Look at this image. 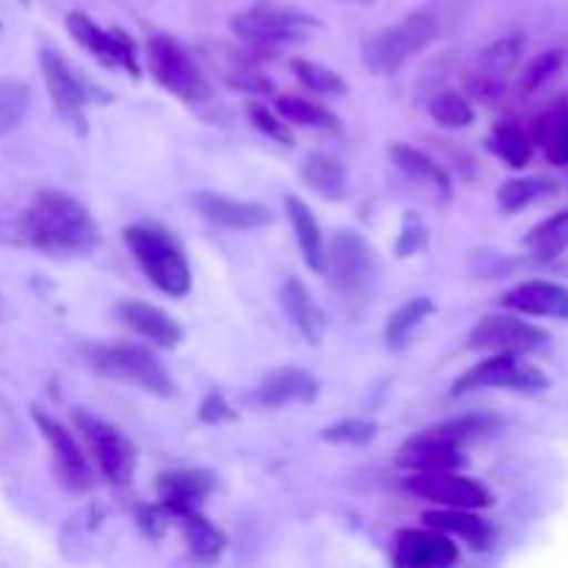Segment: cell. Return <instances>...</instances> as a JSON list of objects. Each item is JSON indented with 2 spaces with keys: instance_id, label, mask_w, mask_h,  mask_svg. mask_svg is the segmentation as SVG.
<instances>
[{
  "instance_id": "6da1fadb",
  "label": "cell",
  "mask_w": 568,
  "mask_h": 568,
  "mask_svg": "<svg viewBox=\"0 0 568 568\" xmlns=\"http://www.w3.org/2000/svg\"><path fill=\"white\" fill-rule=\"evenodd\" d=\"M22 236L42 253L87 255L100 244V227L72 194L39 189L22 214Z\"/></svg>"
},
{
  "instance_id": "7a4b0ae2",
  "label": "cell",
  "mask_w": 568,
  "mask_h": 568,
  "mask_svg": "<svg viewBox=\"0 0 568 568\" xmlns=\"http://www.w3.org/2000/svg\"><path fill=\"white\" fill-rule=\"evenodd\" d=\"M83 358L94 375L109 377L122 386H136L155 397H175V381L166 364L150 347L139 344H92L83 349Z\"/></svg>"
},
{
  "instance_id": "3957f363",
  "label": "cell",
  "mask_w": 568,
  "mask_h": 568,
  "mask_svg": "<svg viewBox=\"0 0 568 568\" xmlns=\"http://www.w3.org/2000/svg\"><path fill=\"white\" fill-rule=\"evenodd\" d=\"M438 31H442V26H438L433 11H410L394 26L369 33L361 44V59H364L366 70L375 72V75H394V72L403 70L410 55L430 48L438 39Z\"/></svg>"
},
{
  "instance_id": "277c9868",
  "label": "cell",
  "mask_w": 568,
  "mask_h": 568,
  "mask_svg": "<svg viewBox=\"0 0 568 568\" xmlns=\"http://www.w3.org/2000/svg\"><path fill=\"white\" fill-rule=\"evenodd\" d=\"M122 236H125V244L136 264L142 266L148 281L159 292L170 294V297H183V294L192 292V270H189L186 255L164 227L153 225V222L150 225H131L125 227Z\"/></svg>"
},
{
  "instance_id": "5b68a950",
  "label": "cell",
  "mask_w": 568,
  "mask_h": 568,
  "mask_svg": "<svg viewBox=\"0 0 568 568\" xmlns=\"http://www.w3.org/2000/svg\"><path fill=\"white\" fill-rule=\"evenodd\" d=\"M72 419H75L78 433L87 442L89 453H92L94 464H98L100 475L111 483V486H128L136 475L139 455L136 447H133L131 438L114 427L111 422L98 419L89 410L75 408L72 410Z\"/></svg>"
},
{
  "instance_id": "8992f818",
  "label": "cell",
  "mask_w": 568,
  "mask_h": 568,
  "mask_svg": "<svg viewBox=\"0 0 568 568\" xmlns=\"http://www.w3.org/2000/svg\"><path fill=\"white\" fill-rule=\"evenodd\" d=\"M148 67L150 75L172 92L175 98H181L183 103L194 105L203 103L209 98V81L200 72V67L194 64L192 55L175 42V39L164 37V33H155L148 39Z\"/></svg>"
},
{
  "instance_id": "52a82bcc",
  "label": "cell",
  "mask_w": 568,
  "mask_h": 568,
  "mask_svg": "<svg viewBox=\"0 0 568 568\" xmlns=\"http://www.w3.org/2000/svg\"><path fill=\"white\" fill-rule=\"evenodd\" d=\"M325 270H331L333 281L347 297H358L369 292L381 264L366 236L358 231H336L331 244H325Z\"/></svg>"
},
{
  "instance_id": "ba28073f",
  "label": "cell",
  "mask_w": 568,
  "mask_h": 568,
  "mask_svg": "<svg viewBox=\"0 0 568 568\" xmlns=\"http://www.w3.org/2000/svg\"><path fill=\"white\" fill-rule=\"evenodd\" d=\"M549 386L547 375L538 366L527 364L525 355L491 353L453 383V397L477 392V388H510L521 394H538Z\"/></svg>"
},
{
  "instance_id": "9c48e42d",
  "label": "cell",
  "mask_w": 568,
  "mask_h": 568,
  "mask_svg": "<svg viewBox=\"0 0 568 568\" xmlns=\"http://www.w3.org/2000/svg\"><path fill=\"white\" fill-rule=\"evenodd\" d=\"M231 28L236 37L247 39V42L277 44L305 39L311 31L320 28V22L297 9H286V6L277 3H258L233 17Z\"/></svg>"
},
{
  "instance_id": "30bf717a",
  "label": "cell",
  "mask_w": 568,
  "mask_h": 568,
  "mask_svg": "<svg viewBox=\"0 0 568 568\" xmlns=\"http://www.w3.org/2000/svg\"><path fill=\"white\" fill-rule=\"evenodd\" d=\"M405 488L427 503L442 505V508L480 510L494 505V494L483 483L458 475V471H414L405 480Z\"/></svg>"
},
{
  "instance_id": "8fae6325",
  "label": "cell",
  "mask_w": 568,
  "mask_h": 568,
  "mask_svg": "<svg viewBox=\"0 0 568 568\" xmlns=\"http://www.w3.org/2000/svg\"><path fill=\"white\" fill-rule=\"evenodd\" d=\"M471 349L483 353H508V355H530L549 347V333L536 325H527L519 316L491 314L483 316L469 336Z\"/></svg>"
},
{
  "instance_id": "7c38bea8",
  "label": "cell",
  "mask_w": 568,
  "mask_h": 568,
  "mask_svg": "<svg viewBox=\"0 0 568 568\" xmlns=\"http://www.w3.org/2000/svg\"><path fill=\"white\" fill-rule=\"evenodd\" d=\"M67 31H70V37L75 39L83 50H89L100 64L120 67V70L131 72L133 78L142 75V67H139L133 42L122 31H103V28H100L92 17L83 14V11H70V14H67Z\"/></svg>"
},
{
  "instance_id": "4fadbf2b",
  "label": "cell",
  "mask_w": 568,
  "mask_h": 568,
  "mask_svg": "<svg viewBox=\"0 0 568 568\" xmlns=\"http://www.w3.org/2000/svg\"><path fill=\"white\" fill-rule=\"evenodd\" d=\"M31 416L33 422H37L39 433L44 436V442H48L50 453H53L61 483H64L72 494H87L89 488H92V471H89L87 455H83L81 444H78L75 436H72L59 419H53L48 410L33 405Z\"/></svg>"
},
{
  "instance_id": "5bb4252c",
  "label": "cell",
  "mask_w": 568,
  "mask_h": 568,
  "mask_svg": "<svg viewBox=\"0 0 568 568\" xmlns=\"http://www.w3.org/2000/svg\"><path fill=\"white\" fill-rule=\"evenodd\" d=\"M460 560V549L444 532L399 530L394 538V564L399 568H449Z\"/></svg>"
},
{
  "instance_id": "9a60e30c",
  "label": "cell",
  "mask_w": 568,
  "mask_h": 568,
  "mask_svg": "<svg viewBox=\"0 0 568 568\" xmlns=\"http://www.w3.org/2000/svg\"><path fill=\"white\" fill-rule=\"evenodd\" d=\"M521 50H525V39L521 37H503L499 42L488 44L480 55H477V67L466 75V87L475 98L497 100L505 87V75L516 67Z\"/></svg>"
},
{
  "instance_id": "2e32d148",
  "label": "cell",
  "mask_w": 568,
  "mask_h": 568,
  "mask_svg": "<svg viewBox=\"0 0 568 568\" xmlns=\"http://www.w3.org/2000/svg\"><path fill=\"white\" fill-rule=\"evenodd\" d=\"M192 203L205 220L214 222V225L231 227V231H258V227L272 225V220H275L270 205L222 197L216 192H197Z\"/></svg>"
},
{
  "instance_id": "e0dca14e",
  "label": "cell",
  "mask_w": 568,
  "mask_h": 568,
  "mask_svg": "<svg viewBox=\"0 0 568 568\" xmlns=\"http://www.w3.org/2000/svg\"><path fill=\"white\" fill-rule=\"evenodd\" d=\"M320 397V381L300 366H283L270 372L255 386L253 399L264 408H283V405H308Z\"/></svg>"
},
{
  "instance_id": "ac0fdd59",
  "label": "cell",
  "mask_w": 568,
  "mask_h": 568,
  "mask_svg": "<svg viewBox=\"0 0 568 568\" xmlns=\"http://www.w3.org/2000/svg\"><path fill=\"white\" fill-rule=\"evenodd\" d=\"M216 486L214 471L209 469H175L159 475L161 508L170 514V519L194 510Z\"/></svg>"
},
{
  "instance_id": "d6986e66",
  "label": "cell",
  "mask_w": 568,
  "mask_h": 568,
  "mask_svg": "<svg viewBox=\"0 0 568 568\" xmlns=\"http://www.w3.org/2000/svg\"><path fill=\"white\" fill-rule=\"evenodd\" d=\"M114 314L122 325H128L133 333L148 338L155 347L175 349L183 342L181 325L166 311L155 308V305L144 303V300H122L114 308Z\"/></svg>"
},
{
  "instance_id": "ffe728a7",
  "label": "cell",
  "mask_w": 568,
  "mask_h": 568,
  "mask_svg": "<svg viewBox=\"0 0 568 568\" xmlns=\"http://www.w3.org/2000/svg\"><path fill=\"white\" fill-rule=\"evenodd\" d=\"M505 308L525 316H549L568 320V286L549 281H527L505 292Z\"/></svg>"
},
{
  "instance_id": "44dd1931",
  "label": "cell",
  "mask_w": 568,
  "mask_h": 568,
  "mask_svg": "<svg viewBox=\"0 0 568 568\" xmlns=\"http://www.w3.org/2000/svg\"><path fill=\"white\" fill-rule=\"evenodd\" d=\"M42 72L48 92L53 98L55 109L67 116V120H83V105H87V89H83L81 78L75 75L70 64L61 59L55 50H42Z\"/></svg>"
},
{
  "instance_id": "7402d4cb",
  "label": "cell",
  "mask_w": 568,
  "mask_h": 568,
  "mask_svg": "<svg viewBox=\"0 0 568 568\" xmlns=\"http://www.w3.org/2000/svg\"><path fill=\"white\" fill-rule=\"evenodd\" d=\"M397 464L410 471H458L466 466L464 447L427 436L425 430L410 436L397 455Z\"/></svg>"
},
{
  "instance_id": "603a6c76",
  "label": "cell",
  "mask_w": 568,
  "mask_h": 568,
  "mask_svg": "<svg viewBox=\"0 0 568 568\" xmlns=\"http://www.w3.org/2000/svg\"><path fill=\"white\" fill-rule=\"evenodd\" d=\"M281 305L286 311V316L292 320V325L297 327L300 336L311 344V347H320L322 338H325V314L320 311V305L314 303V294L308 292L300 277H286L281 286Z\"/></svg>"
},
{
  "instance_id": "cb8c5ba5",
  "label": "cell",
  "mask_w": 568,
  "mask_h": 568,
  "mask_svg": "<svg viewBox=\"0 0 568 568\" xmlns=\"http://www.w3.org/2000/svg\"><path fill=\"white\" fill-rule=\"evenodd\" d=\"M427 527L444 532V536L460 538L475 549H488L494 541V527L469 508H438L422 516Z\"/></svg>"
},
{
  "instance_id": "d4e9b609",
  "label": "cell",
  "mask_w": 568,
  "mask_h": 568,
  "mask_svg": "<svg viewBox=\"0 0 568 568\" xmlns=\"http://www.w3.org/2000/svg\"><path fill=\"white\" fill-rule=\"evenodd\" d=\"M283 205H286V216L288 222H292L294 239H297V247L300 253H303L305 264H308L316 275H325V233H322L314 211H311L303 200L294 197V194H288V197L283 200Z\"/></svg>"
},
{
  "instance_id": "484cf974",
  "label": "cell",
  "mask_w": 568,
  "mask_h": 568,
  "mask_svg": "<svg viewBox=\"0 0 568 568\" xmlns=\"http://www.w3.org/2000/svg\"><path fill=\"white\" fill-rule=\"evenodd\" d=\"M388 155H392V161L397 164V170L403 172L405 178H410L414 183L436 189L442 197H449V194H453V183H449L447 172H444L425 150L405 142H392L388 144Z\"/></svg>"
},
{
  "instance_id": "4316f807",
  "label": "cell",
  "mask_w": 568,
  "mask_h": 568,
  "mask_svg": "<svg viewBox=\"0 0 568 568\" xmlns=\"http://www.w3.org/2000/svg\"><path fill=\"white\" fill-rule=\"evenodd\" d=\"M300 181H303L311 192L320 194V197L325 200H333V203L347 197V170H344L336 159H331V155H305L303 164H300Z\"/></svg>"
},
{
  "instance_id": "83f0119b",
  "label": "cell",
  "mask_w": 568,
  "mask_h": 568,
  "mask_svg": "<svg viewBox=\"0 0 568 568\" xmlns=\"http://www.w3.org/2000/svg\"><path fill=\"white\" fill-rule=\"evenodd\" d=\"M175 521L181 525L183 541H186L189 552H192L197 560H203V564H214V560L225 552L227 547L225 532L216 530V527L211 525L197 508L175 516Z\"/></svg>"
},
{
  "instance_id": "f1b7e54d",
  "label": "cell",
  "mask_w": 568,
  "mask_h": 568,
  "mask_svg": "<svg viewBox=\"0 0 568 568\" xmlns=\"http://www.w3.org/2000/svg\"><path fill=\"white\" fill-rule=\"evenodd\" d=\"M525 250L536 261H555L568 250V211L538 222L525 236Z\"/></svg>"
},
{
  "instance_id": "f546056e",
  "label": "cell",
  "mask_w": 568,
  "mask_h": 568,
  "mask_svg": "<svg viewBox=\"0 0 568 568\" xmlns=\"http://www.w3.org/2000/svg\"><path fill=\"white\" fill-rule=\"evenodd\" d=\"M436 311V303L430 297H414L399 305L386 322V344L392 349H403L416 333V327Z\"/></svg>"
},
{
  "instance_id": "4dcf8cb0",
  "label": "cell",
  "mask_w": 568,
  "mask_h": 568,
  "mask_svg": "<svg viewBox=\"0 0 568 568\" xmlns=\"http://www.w3.org/2000/svg\"><path fill=\"white\" fill-rule=\"evenodd\" d=\"M275 111L292 125H305V128H320V131H338L342 120L333 114L327 105L314 103V100L305 98H277Z\"/></svg>"
},
{
  "instance_id": "1f68e13d",
  "label": "cell",
  "mask_w": 568,
  "mask_h": 568,
  "mask_svg": "<svg viewBox=\"0 0 568 568\" xmlns=\"http://www.w3.org/2000/svg\"><path fill=\"white\" fill-rule=\"evenodd\" d=\"M536 136L555 166H568V103L555 105L538 120Z\"/></svg>"
},
{
  "instance_id": "d6a6232c",
  "label": "cell",
  "mask_w": 568,
  "mask_h": 568,
  "mask_svg": "<svg viewBox=\"0 0 568 568\" xmlns=\"http://www.w3.org/2000/svg\"><path fill=\"white\" fill-rule=\"evenodd\" d=\"M552 181L547 178H538V175H521V178H510L499 186L497 192V203L505 214H516V211L527 209L532 205L536 200L547 197L552 192Z\"/></svg>"
},
{
  "instance_id": "836d02e7",
  "label": "cell",
  "mask_w": 568,
  "mask_h": 568,
  "mask_svg": "<svg viewBox=\"0 0 568 568\" xmlns=\"http://www.w3.org/2000/svg\"><path fill=\"white\" fill-rule=\"evenodd\" d=\"M491 150L505 164H510L514 170H521L532 159V139L516 122H503V125L494 128Z\"/></svg>"
},
{
  "instance_id": "e575fe53",
  "label": "cell",
  "mask_w": 568,
  "mask_h": 568,
  "mask_svg": "<svg viewBox=\"0 0 568 568\" xmlns=\"http://www.w3.org/2000/svg\"><path fill=\"white\" fill-rule=\"evenodd\" d=\"M31 109V89L20 81H0V133L22 125Z\"/></svg>"
},
{
  "instance_id": "d590c367",
  "label": "cell",
  "mask_w": 568,
  "mask_h": 568,
  "mask_svg": "<svg viewBox=\"0 0 568 568\" xmlns=\"http://www.w3.org/2000/svg\"><path fill=\"white\" fill-rule=\"evenodd\" d=\"M430 116L442 128H453V131H458V128H469L471 122H475V109H471V103L464 98V94L449 89V92H442L433 98Z\"/></svg>"
},
{
  "instance_id": "8d00e7d4",
  "label": "cell",
  "mask_w": 568,
  "mask_h": 568,
  "mask_svg": "<svg viewBox=\"0 0 568 568\" xmlns=\"http://www.w3.org/2000/svg\"><path fill=\"white\" fill-rule=\"evenodd\" d=\"M294 75L303 83L305 89L316 94H327V98H338V94H347V81L338 75L331 67L314 64V61H294Z\"/></svg>"
},
{
  "instance_id": "74e56055",
  "label": "cell",
  "mask_w": 568,
  "mask_h": 568,
  "mask_svg": "<svg viewBox=\"0 0 568 568\" xmlns=\"http://www.w3.org/2000/svg\"><path fill=\"white\" fill-rule=\"evenodd\" d=\"M377 436V425L372 419H358V416H353V419H342L336 422V425L325 427L322 430V438L331 444H355V447H361V444H369L375 442Z\"/></svg>"
},
{
  "instance_id": "f35d334b",
  "label": "cell",
  "mask_w": 568,
  "mask_h": 568,
  "mask_svg": "<svg viewBox=\"0 0 568 568\" xmlns=\"http://www.w3.org/2000/svg\"><path fill=\"white\" fill-rule=\"evenodd\" d=\"M247 116H250V122H253V125L264 133V136L272 139V142L283 144V148H294L292 128L286 125V120H283L277 111H270L266 105H261V103H250Z\"/></svg>"
},
{
  "instance_id": "ab89813d",
  "label": "cell",
  "mask_w": 568,
  "mask_h": 568,
  "mask_svg": "<svg viewBox=\"0 0 568 568\" xmlns=\"http://www.w3.org/2000/svg\"><path fill=\"white\" fill-rule=\"evenodd\" d=\"M427 236H430V231H427L425 220L416 211H405L403 227H399L397 244H394V255L397 258H410V255H416L425 247Z\"/></svg>"
},
{
  "instance_id": "60d3db41",
  "label": "cell",
  "mask_w": 568,
  "mask_h": 568,
  "mask_svg": "<svg viewBox=\"0 0 568 568\" xmlns=\"http://www.w3.org/2000/svg\"><path fill=\"white\" fill-rule=\"evenodd\" d=\"M560 67H564V53H560V50H549V53L536 55V59L527 64L525 75H521V92L530 94L536 92V89H541Z\"/></svg>"
},
{
  "instance_id": "b9f144b4",
  "label": "cell",
  "mask_w": 568,
  "mask_h": 568,
  "mask_svg": "<svg viewBox=\"0 0 568 568\" xmlns=\"http://www.w3.org/2000/svg\"><path fill=\"white\" fill-rule=\"evenodd\" d=\"M239 414L227 405V399L220 392H211L209 397L200 403V422L205 425H222V422H236Z\"/></svg>"
},
{
  "instance_id": "7bdbcfd3",
  "label": "cell",
  "mask_w": 568,
  "mask_h": 568,
  "mask_svg": "<svg viewBox=\"0 0 568 568\" xmlns=\"http://www.w3.org/2000/svg\"><path fill=\"white\" fill-rule=\"evenodd\" d=\"M338 3H349V6H372L375 0H338Z\"/></svg>"
}]
</instances>
